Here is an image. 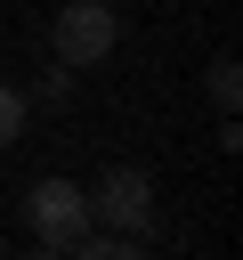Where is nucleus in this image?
I'll return each instance as SVG.
<instances>
[{
	"label": "nucleus",
	"mask_w": 243,
	"mask_h": 260,
	"mask_svg": "<svg viewBox=\"0 0 243 260\" xmlns=\"http://www.w3.org/2000/svg\"><path fill=\"white\" fill-rule=\"evenodd\" d=\"M235 98H243V65H235V57H211V106L235 114Z\"/></svg>",
	"instance_id": "39448f33"
},
{
	"label": "nucleus",
	"mask_w": 243,
	"mask_h": 260,
	"mask_svg": "<svg viewBox=\"0 0 243 260\" xmlns=\"http://www.w3.org/2000/svg\"><path fill=\"white\" fill-rule=\"evenodd\" d=\"M49 41H57V65H73V73H81V65H105L113 41H122V8H113V0H65Z\"/></svg>",
	"instance_id": "f03ea898"
},
{
	"label": "nucleus",
	"mask_w": 243,
	"mask_h": 260,
	"mask_svg": "<svg viewBox=\"0 0 243 260\" xmlns=\"http://www.w3.org/2000/svg\"><path fill=\"white\" fill-rule=\"evenodd\" d=\"M24 260H65V244H40V252H24Z\"/></svg>",
	"instance_id": "0eeeda50"
},
{
	"label": "nucleus",
	"mask_w": 243,
	"mask_h": 260,
	"mask_svg": "<svg viewBox=\"0 0 243 260\" xmlns=\"http://www.w3.org/2000/svg\"><path fill=\"white\" fill-rule=\"evenodd\" d=\"M154 219H162V211H154V179H146V171L113 162V171L89 187V228H105V236H138V244H146Z\"/></svg>",
	"instance_id": "f257e3e1"
},
{
	"label": "nucleus",
	"mask_w": 243,
	"mask_h": 260,
	"mask_svg": "<svg viewBox=\"0 0 243 260\" xmlns=\"http://www.w3.org/2000/svg\"><path fill=\"white\" fill-rule=\"evenodd\" d=\"M24 228H32L40 244H81V236H89V187H73V179H32Z\"/></svg>",
	"instance_id": "7ed1b4c3"
},
{
	"label": "nucleus",
	"mask_w": 243,
	"mask_h": 260,
	"mask_svg": "<svg viewBox=\"0 0 243 260\" xmlns=\"http://www.w3.org/2000/svg\"><path fill=\"white\" fill-rule=\"evenodd\" d=\"M65 260H146V244L138 236H81V244H65Z\"/></svg>",
	"instance_id": "20e7f679"
},
{
	"label": "nucleus",
	"mask_w": 243,
	"mask_h": 260,
	"mask_svg": "<svg viewBox=\"0 0 243 260\" xmlns=\"http://www.w3.org/2000/svg\"><path fill=\"white\" fill-rule=\"evenodd\" d=\"M24 114H32V98L0 81V146H16V138H24Z\"/></svg>",
	"instance_id": "423d86ee"
}]
</instances>
